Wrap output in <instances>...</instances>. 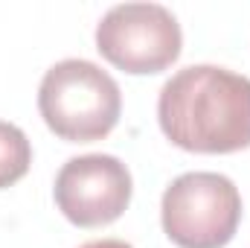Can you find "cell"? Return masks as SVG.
I'll return each instance as SVG.
<instances>
[{
	"label": "cell",
	"mask_w": 250,
	"mask_h": 248,
	"mask_svg": "<svg viewBox=\"0 0 250 248\" xmlns=\"http://www.w3.org/2000/svg\"><path fill=\"white\" fill-rule=\"evenodd\" d=\"M184 32L160 3H120L96 26V50L125 73H160L178 62Z\"/></svg>",
	"instance_id": "4"
},
{
	"label": "cell",
	"mask_w": 250,
	"mask_h": 248,
	"mask_svg": "<svg viewBox=\"0 0 250 248\" xmlns=\"http://www.w3.org/2000/svg\"><path fill=\"white\" fill-rule=\"evenodd\" d=\"M131 173L114 155L70 158L56 175V204L79 228L117 222L131 201Z\"/></svg>",
	"instance_id": "5"
},
{
	"label": "cell",
	"mask_w": 250,
	"mask_h": 248,
	"mask_svg": "<svg viewBox=\"0 0 250 248\" xmlns=\"http://www.w3.org/2000/svg\"><path fill=\"white\" fill-rule=\"evenodd\" d=\"M29 164H32L29 137L15 123L0 120V190L21 181L29 173Z\"/></svg>",
	"instance_id": "6"
},
{
	"label": "cell",
	"mask_w": 250,
	"mask_h": 248,
	"mask_svg": "<svg viewBox=\"0 0 250 248\" xmlns=\"http://www.w3.org/2000/svg\"><path fill=\"white\" fill-rule=\"evenodd\" d=\"M79 248H131V246L123 243V240H93V243H84Z\"/></svg>",
	"instance_id": "7"
},
{
	"label": "cell",
	"mask_w": 250,
	"mask_h": 248,
	"mask_svg": "<svg viewBox=\"0 0 250 248\" xmlns=\"http://www.w3.org/2000/svg\"><path fill=\"white\" fill-rule=\"evenodd\" d=\"M160 219L178 248H224L242 222L239 187L221 173H184L166 187Z\"/></svg>",
	"instance_id": "3"
},
{
	"label": "cell",
	"mask_w": 250,
	"mask_h": 248,
	"mask_svg": "<svg viewBox=\"0 0 250 248\" xmlns=\"http://www.w3.org/2000/svg\"><path fill=\"white\" fill-rule=\"evenodd\" d=\"M38 111L47 128L67 143L102 140L114 131L123 111L117 79L87 59L53 64L38 88Z\"/></svg>",
	"instance_id": "2"
},
{
	"label": "cell",
	"mask_w": 250,
	"mask_h": 248,
	"mask_svg": "<svg viewBox=\"0 0 250 248\" xmlns=\"http://www.w3.org/2000/svg\"><path fill=\"white\" fill-rule=\"evenodd\" d=\"M163 134L201 155H227L250 146V79L218 64L178 70L157 99Z\"/></svg>",
	"instance_id": "1"
}]
</instances>
